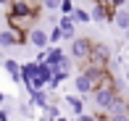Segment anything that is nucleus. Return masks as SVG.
Segmentation results:
<instances>
[{
    "instance_id": "nucleus-23",
    "label": "nucleus",
    "mask_w": 129,
    "mask_h": 121,
    "mask_svg": "<svg viewBox=\"0 0 129 121\" xmlns=\"http://www.w3.org/2000/svg\"><path fill=\"white\" fill-rule=\"evenodd\" d=\"M0 66H3V55H0Z\"/></svg>"
},
{
    "instance_id": "nucleus-2",
    "label": "nucleus",
    "mask_w": 129,
    "mask_h": 121,
    "mask_svg": "<svg viewBox=\"0 0 129 121\" xmlns=\"http://www.w3.org/2000/svg\"><path fill=\"white\" fill-rule=\"evenodd\" d=\"M37 16H40V11H8L5 13V21H8V26L11 29H16V32H29L34 24H37Z\"/></svg>"
},
{
    "instance_id": "nucleus-9",
    "label": "nucleus",
    "mask_w": 129,
    "mask_h": 121,
    "mask_svg": "<svg viewBox=\"0 0 129 121\" xmlns=\"http://www.w3.org/2000/svg\"><path fill=\"white\" fill-rule=\"evenodd\" d=\"M29 97H32V105H34V108H40V111H42V108H45V105H48V103L53 100V95L48 92V87L32 90V92H29Z\"/></svg>"
},
{
    "instance_id": "nucleus-21",
    "label": "nucleus",
    "mask_w": 129,
    "mask_h": 121,
    "mask_svg": "<svg viewBox=\"0 0 129 121\" xmlns=\"http://www.w3.org/2000/svg\"><path fill=\"white\" fill-rule=\"evenodd\" d=\"M0 103H5V92L3 90H0Z\"/></svg>"
},
{
    "instance_id": "nucleus-6",
    "label": "nucleus",
    "mask_w": 129,
    "mask_h": 121,
    "mask_svg": "<svg viewBox=\"0 0 129 121\" xmlns=\"http://www.w3.org/2000/svg\"><path fill=\"white\" fill-rule=\"evenodd\" d=\"M16 45H26V32L16 29H0V48H16Z\"/></svg>"
},
{
    "instance_id": "nucleus-3",
    "label": "nucleus",
    "mask_w": 129,
    "mask_h": 121,
    "mask_svg": "<svg viewBox=\"0 0 129 121\" xmlns=\"http://www.w3.org/2000/svg\"><path fill=\"white\" fill-rule=\"evenodd\" d=\"M100 118H103V121H129V103H126L121 95H116L113 105H111L108 111H103Z\"/></svg>"
},
{
    "instance_id": "nucleus-18",
    "label": "nucleus",
    "mask_w": 129,
    "mask_h": 121,
    "mask_svg": "<svg viewBox=\"0 0 129 121\" xmlns=\"http://www.w3.org/2000/svg\"><path fill=\"white\" fill-rule=\"evenodd\" d=\"M58 3L61 0H40V8L42 11H58Z\"/></svg>"
},
{
    "instance_id": "nucleus-5",
    "label": "nucleus",
    "mask_w": 129,
    "mask_h": 121,
    "mask_svg": "<svg viewBox=\"0 0 129 121\" xmlns=\"http://www.w3.org/2000/svg\"><path fill=\"white\" fill-rule=\"evenodd\" d=\"M69 45H71V48H69V55H71V61H74V63H79V61H84L87 55H90L92 39H87V37H74Z\"/></svg>"
},
{
    "instance_id": "nucleus-7",
    "label": "nucleus",
    "mask_w": 129,
    "mask_h": 121,
    "mask_svg": "<svg viewBox=\"0 0 129 121\" xmlns=\"http://www.w3.org/2000/svg\"><path fill=\"white\" fill-rule=\"evenodd\" d=\"M26 42L32 45V48H37V50H40V48H48V45H50V42H48V29H42V26L34 24L32 29L26 32Z\"/></svg>"
},
{
    "instance_id": "nucleus-15",
    "label": "nucleus",
    "mask_w": 129,
    "mask_h": 121,
    "mask_svg": "<svg viewBox=\"0 0 129 121\" xmlns=\"http://www.w3.org/2000/svg\"><path fill=\"white\" fill-rule=\"evenodd\" d=\"M71 19L77 21V26H79V24H90V21H92V19H90V11H84V8H74V11H71Z\"/></svg>"
},
{
    "instance_id": "nucleus-4",
    "label": "nucleus",
    "mask_w": 129,
    "mask_h": 121,
    "mask_svg": "<svg viewBox=\"0 0 129 121\" xmlns=\"http://www.w3.org/2000/svg\"><path fill=\"white\" fill-rule=\"evenodd\" d=\"M90 95H92V100H95L98 111H108V108L113 105V100H116V95H119V90H113V87H95Z\"/></svg>"
},
{
    "instance_id": "nucleus-10",
    "label": "nucleus",
    "mask_w": 129,
    "mask_h": 121,
    "mask_svg": "<svg viewBox=\"0 0 129 121\" xmlns=\"http://www.w3.org/2000/svg\"><path fill=\"white\" fill-rule=\"evenodd\" d=\"M111 24H116V29H121L124 34H129V8H116L113 11V21Z\"/></svg>"
},
{
    "instance_id": "nucleus-20",
    "label": "nucleus",
    "mask_w": 129,
    "mask_h": 121,
    "mask_svg": "<svg viewBox=\"0 0 129 121\" xmlns=\"http://www.w3.org/2000/svg\"><path fill=\"white\" fill-rule=\"evenodd\" d=\"M0 5H3V8H8V5H11V0H0Z\"/></svg>"
},
{
    "instance_id": "nucleus-1",
    "label": "nucleus",
    "mask_w": 129,
    "mask_h": 121,
    "mask_svg": "<svg viewBox=\"0 0 129 121\" xmlns=\"http://www.w3.org/2000/svg\"><path fill=\"white\" fill-rule=\"evenodd\" d=\"M84 68H111V50H108V45L92 42L90 55H87L84 61H79V71H84Z\"/></svg>"
},
{
    "instance_id": "nucleus-24",
    "label": "nucleus",
    "mask_w": 129,
    "mask_h": 121,
    "mask_svg": "<svg viewBox=\"0 0 129 121\" xmlns=\"http://www.w3.org/2000/svg\"><path fill=\"white\" fill-rule=\"evenodd\" d=\"M0 29H3V24H0Z\"/></svg>"
},
{
    "instance_id": "nucleus-19",
    "label": "nucleus",
    "mask_w": 129,
    "mask_h": 121,
    "mask_svg": "<svg viewBox=\"0 0 129 121\" xmlns=\"http://www.w3.org/2000/svg\"><path fill=\"white\" fill-rule=\"evenodd\" d=\"M11 118V111L8 108H0V121H8Z\"/></svg>"
},
{
    "instance_id": "nucleus-13",
    "label": "nucleus",
    "mask_w": 129,
    "mask_h": 121,
    "mask_svg": "<svg viewBox=\"0 0 129 121\" xmlns=\"http://www.w3.org/2000/svg\"><path fill=\"white\" fill-rule=\"evenodd\" d=\"M74 87H77V95H82V97H87L92 92V82L87 79V74H79L77 79H74Z\"/></svg>"
},
{
    "instance_id": "nucleus-11",
    "label": "nucleus",
    "mask_w": 129,
    "mask_h": 121,
    "mask_svg": "<svg viewBox=\"0 0 129 121\" xmlns=\"http://www.w3.org/2000/svg\"><path fill=\"white\" fill-rule=\"evenodd\" d=\"M63 108L71 111V113H82L84 111V97L82 95H66L63 97Z\"/></svg>"
},
{
    "instance_id": "nucleus-8",
    "label": "nucleus",
    "mask_w": 129,
    "mask_h": 121,
    "mask_svg": "<svg viewBox=\"0 0 129 121\" xmlns=\"http://www.w3.org/2000/svg\"><path fill=\"white\" fill-rule=\"evenodd\" d=\"M58 26H61L63 42H71V39L77 37V21L71 19V13H69V16H61V19H58Z\"/></svg>"
},
{
    "instance_id": "nucleus-14",
    "label": "nucleus",
    "mask_w": 129,
    "mask_h": 121,
    "mask_svg": "<svg viewBox=\"0 0 129 121\" xmlns=\"http://www.w3.org/2000/svg\"><path fill=\"white\" fill-rule=\"evenodd\" d=\"M42 116H45V118H50V121H61V118H63V116H61V105H55V103L50 100L48 105L42 108Z\"/></svg>"
},
{
    "instance_id": "nucleus-22",
    "label": "nucleus",
    "mask_w": 129,
    "mask_h": 121,
    "mask_svg": "<svg viewBox=\"0 0 129 121\" xmlns=\"http://www.w3.org/2000/svg\"><path fill=\"white\" fill-rule=\"evenodd\" d=\"M124 79H126V84H129V68H126V71H124Z\"/></svg>"
},
{
    "instance_id": "nucleus-12",
    "label": "nucleus",
    "mask_w": 129,
    "mask_h": 121,
    "mask_svg": "<svg viewBox=\"0 0 129 121\" xmlns=\"http://www.w3.org/2000/svg\"><path fill=\"white\" fill-rule=\"evenodd\" d=\"M63 55H66V50L58 48V45H48L45 48V63H50V66H58Z\"/></svg>"
},
{
    "instance_id": "nucleus-17",
    "label": "nucleus",
    "mask_w": 129,
    "mask_h": 121,
    "mask_svg": "<svg viewBox=\"0 0 129 121\" xmlns=\"http://www.w3.org/2000/svg\"><path fill=\"white\" fill-rule=\"evenodd\" d=\"M74 8H77V5H74V0H61V3H58V11H61V16H69Z\"/></svg>"
},
{
    "instance_id": "nucleus-16",
    "label": "nucleus",
    "mask_w": 129,
    "mask_h": 121,
    "mask_svg": "<svg viewBox=\"0 0 129 121\" xmlns=\"http://www.w3.org/2000/svg\"><path fill=\"white\" fill-rule=\"evenodd\" d=\"M48 42H50V45L63 42V34H61V26H58V24H53L50 29H48Z\"/></svg>"
}]
</instances>
